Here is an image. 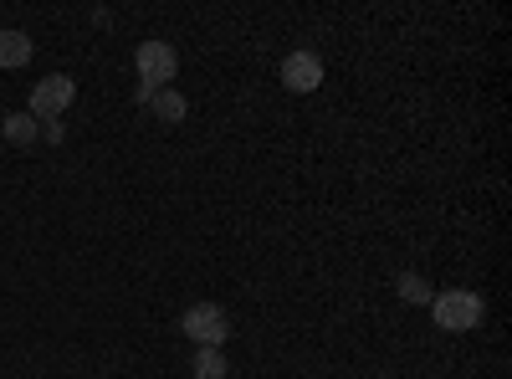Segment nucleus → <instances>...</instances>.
<instances>
[{"label": "nucleus", "instance_id": "1", "mask_svg": "<svg viewBox=\"0 0 512 379\" xmlns=\"http://www.w3.org/2000/svg\"><path fill=\"white\" fill-rule=\"evenodd\" d=\"M431 313H436V328H446V333H472L482 323L487 303L477 298L472 287H446V292L431 298Z\"/></svg>", "mask_w": 512, "mask_h": 379}, {"label": "nucleus", "instance_id": "2", "mask_svg": "<svg viewBox=\"0 0 512 379\" xmlns=\"http://www.w3.org/2000/svg\"><path fill=\"white\" fill-rule=\"evenodd\" d=\"M134 67H139V77H144V88H139V98L149 103L159 88H169L175 82V72H180V52L169 47V41H139V52H134Z\"/></svg>", "mask_w": 512, "mask_h": 379}, {"label": "nucleus", "instance_id": "3", "mask_svg": "<svg viewBox=\"0 0 512 379\" xmlns=\"http://www.w3.org/2000/svg\"><path fill=\"white\" fill-rule=\"evenodd\" d=\"M180 328L190 333V344H195V349H221L231 333H236L221 303H195V308H185Z\"/></svg>", "mask_w": 512, "mask_h": 379}, {"label": "nucleus", "instance_id": "4", "mask_svg": "<svg viewBox=\"0 0 512 379\" xmlns=\"http://www.w3.org/2000/svg\"><path fill=\"white\" fill-rule=\"evenodd\" d=\"M72 98H77V82H72L67 72L41 77L36 88H31V118H47V123H57V118L72 108Z\"/></svg>", "mask_w": 512, "mask_h": 379}, {"label": "nucleus", "instance_id": "5", "mask_svg": "<svg viewBox=\"0 0 512 379\" xmlns=\"http://www.w3.org/2000/svg\"><path fill=\"white\" fill-rule=\"evenodd\" d=\"M318 82H323V57L318 52H292L282 62V88L287 93H313Z\"/></svg>", "mask_w": 512, "mask_h": 379}, {"label": "nucleus", "instance_id": "6", "mask_svg": "<svg viewBox=\"0 0 512 379\" xmlns=\"http://www.w3.org/2000/svg\"><path fill=\"white\" fill-rule=\"evenodd\" d=\"M36 52V41L26 31H0V67H26Z\"/></svg>", "mask_w": 512, "mask_h": 379}, {"label": "nucleus", "instance_id": "7", "mask_svg": "<svg viewBox=\"0 0 512 379\" xmlns=\"http://www.w3.org/2000/svg\"><path fill=\"white\" fill-rule=\"evenodd\" d=\"M149 108H154L159 123H185V113H190V103H185L175 88H159V93L149 98Z\"/></svg>", "mask_w": 512, "mask_h": 379}, {"label": "nucleus", "instance_id": "8", "mask_svg": "<svg viewBox=\"0 0 512 379\" xmlns=\"http://www.w3.org/2000/svg\"><path fill=\"white\" fill-rule=\"evenodd\" d=\"M190 374H195V379H226V374H231V364H226V354H221V349H195Z\"/></svg>", "mask_w": 512, "mask_h": 379}, {"label": "nucleus", "instance_id": "9", "mask_svg": "<svg viewBox=\"0 0 512 379\" xmlns=\"http://www.w3.org/2000/svg\"><path fill=\"white\" fill-rule=\"evenodd\" d=\"M395 287H400V298H405V303H425V308H431V298H436L431 282H425L420 272H400V277H395Z\"/></svg>", "mask_w": 512, "mask_h": 379}, {"label": "nucleus", "instance_id": "10", "mask_svg": "<svg viewBox=\"0 0 512 379\" xmlns=\"http://www.w3.org/2000/svg\"><path fill=\"white\" fill-rule=\"evenodd\" d=\"M6 139H11V144H36V123H31V113H11V118H6Z\"/></svg>", "mask_w": 512, "mask_h": 379}]
</instances>
